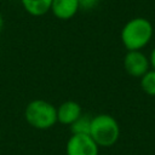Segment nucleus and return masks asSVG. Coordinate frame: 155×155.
Segmentation results:
<instances>
[{
    "instance_id": "obj_1",
    "label": "nucleus",
    "mask_w": 155,
    "mask_h": 155,
    "mask_svg": "<svg viewBox=\"0 0 155 155\" xmlns=\"http://www.w3.org/2000/svg\"><path fill=\"white\" fill-rule=\"evenodd\" d=\"M154 28L149 19L136 17L125 23L120 39L127 51H142L153 39Z\"/></svg>"
},
{
    "instance_id": "obj_2",
    "label": "nucleus",
    "mask_w": 155,
    "mask_h": 155,
    "mask_svg": "<svg viewBox=\"0 0 155 155\" xmlns=\"http://www.w3.org/2000/svg\"><path fill=\"white\" fill-rule=\"evenodd\" d=\"M120 125L110 114H97L92 116L90 136L99 148H110L120 138Z\"/></svg>"
},
{
    "instance_id": "obj_3",
    "label": "nucleus",
    "mask_w": 155,
    "mask_h": 155,
    "mask_svg": "<svg viewBox=\"0 0 155 155\" xmlns=\"http://www.w3.org/2000/svg\"><path fill=\"white\" fill-rule=\"evenodd\" d=\"M24 119L36 130H48L57 124V107L45 99H33L24 109Z\"/></svg>"
},
{
    "instance_id": "obj_4",
    "label": "nucleus",
    "mask_w": 155,
    "mask_h": 155,
    "mask_svg": "<svg viewBox=\"0 0 155 155\" xmlns=\"http://www.w3.org/2000/svg\"><path fill=\"white\" fill-rule=\"evenodd\" d=\"M99 147L90 134H71L65 144V155H98Z\"/></svg>"
},
{
    "instance_id": "obj_5",
    "label": "nucleus",
    "mask_w": 155,
    "mask_h": 155,
    "mask_svg": "<svg viewBox=\"0 0 155 155\" xmlns=\"http://www.w3.org/2000/svg\"><path fill=\"white\" fill-rule=\"evenodd\" d=\"M124 68L130 76L140 79L150 69L149 57L142 51H127L124 57Z\"/></svg>"
},
{
    "instance_id": "obj_6",
    "label": "nucleus",
    "mask_w": 155,
    "mask_h": 155,
    "mask_svg": "<svg viewBox=\"0 0 155 155\" xmlns=\"http://www.w3.org/2000/svg\"><path fill=\"white\" fill-rule=\"evenodd\" d=\"M82 114L81 105L75 101H65L57 107V122L70 126Z\"/></svg>"
},
{
    "instance_id": "obj_7",
    "label": "nucleus",
    "mask_w": 155,
    "mask_h": 155,
    "mask_svg": "<svg viewBox=\"0 0 155 155\" xmlns=\"http://www.w3.org/2000/svg\"><path fill=\"white\" fill-rule=\"evenodd\" d=\"M79 10L80 5L78 0H52L50 11L53 13L56 18L68 21L73 18Z\"/></svg>"
},
{
    "instance_id": "obj_8",
    "label": "nucleus",
    "mask_w": 155,
    "mask_h": 155,
    "mask_svg": "<svg viewBox=\"0 0 155 155\" xmlns=\"http://www.w3.org/2000/svg\"><path fill=\"white\" fill-rule=\"evenodd\" d=\"M23 8L34 17L46 15L51 10L52 0H19Z\"/></svg>"
},
{
    "instance_id": "obj_9",
    "label": "nucleus",
    "mask_w": 155,
    "mask_h": 155,
    "mask_svg": "<svg viewBox=\"0 0 155 155\" xmlns=\"http://www.w3.org/2000/svg\"><path fill=\"white\" fill-rule=\"evenodd\" d=\"M92 116L87 114H81L80 117H78L69 127L71 134H90V127H91Z\"/></svg>"
},
{
    "instance_id": "obj_10",
    "label": "nucleus",
    "mask_w": 155,
    "mask_h": 155,
    "mask_svg": "<svg viewBox=\"0 0 155 155\" xmlns=\"http://www.w3.org/2000/svg\"><path fill=\"white\" fill-rule=\"evenodd\" d=\"M140 88L148 96L155 97V70L149 69L140 79Z\"/></svg>"
},
{
    "instance_id": "obj_11",
    "label": "nucleus",
    "mask_w": 155,
    "mask_h": 155,
    "mask_svg": "<svg viewBox=\"0 0 155 155\" xmlns=\"http://www.w3.org/2000/svg\"><path fill=\"white\" fill-rule=\"evenodd\" d=\"M78 1L80 5V8H84V10H92L99 2V0H78Z\"/></svg>"
},
{
    "instance_id": "obj_12",
    "label": "nucleus",
    "mask_w": 155,
    "mask_h": 155,
    "mask_svg": "<svg viewBox=\"0 0 155 155\" xmlns=\"http://www.w3.org/2000/svg\"><path fill=\"white\" fill-rule=\"evenodd\" d=\"M149 63H150V68L155 70V47L151 50L150 56H149Z\"/></svg>"
},
{
    "instance_id": "obj_13",
    "label": "nucleus",
    "mask_w": 155,
    "mask_h": 155,
    "mask_svg": "<svg viewBox=\"0 0 155 155\" xmlns=\"http://www.w3.org/2000/svg\"><path fill=\"white\" fill-rule=\"evenodd\" d=\"M2 27H4V19H2V16L0 15V31H1Z\"/></svg>"
},
{
    "instance_id": "obj_14",
    "label": "nucleus",
    "mask_w": 155,
    "mask_h": 155,
    "mask_svg": "<svg viewBox=\"0 0 155 155\" xmlns=\"http://www.w3.org/2000/svg\"><path fill=\"white\" fill-rule=\"evenodd\" d=\"M0 140H1V131H0Z\"/></svg>"
}]
</instances>
